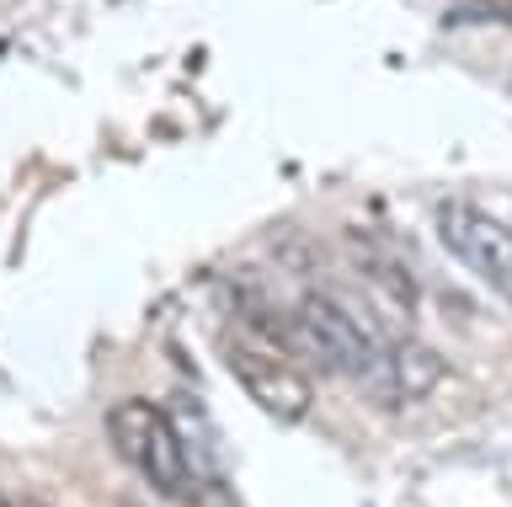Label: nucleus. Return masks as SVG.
Here are the masks:
<instances>
[{
	"instance_id": "1",
	"label": "nucleus",
	"mask_w": 512,
	"mask_h": 507,
	"mask_svg": "<svg viewBox=\"0 0 512 507\" xmlns=\"http://www.w3.org/2000/svg\"><path fill=\"white\" fill-rule=\"evenodd\" d=\"M107 438L118 459L128 470H139L160 497H176V502H192L198 497V481H192V459H187V443H182V427H176L171 411H160L155 401H118L107 411Z\"/></svg>"
},
{
	"instance_id": "6",
	"label": "nucleus",
	"mask_w": 512,
	"mask_h": 507,
	"mask_svg": "<svg viewBox=\"0 0 512 507\" xmlns=\"http://www.w3.org/2000/svg\"><path fill=\"white\" fill-rule=\"evenodd\" d=\"M352 251H358V273L374 283V294H384V299H395L400 310H416V278L406 273V267H400L390 251H379L374 241H358V235H352Z\"/></svg>"
},
{
	"instance_id": "3",
	"label": "nucleus",
	"mask_w": 512,
	"mask_h": 507,
	"mask_svg": "<svg viewBox=\"0 0 512 507\" xmlns=\"http://www.w3.org/2000/svg\"><path fill=\"white\" fill-rule=\"evenodd\" d=\"M438 235L475 278H486L491 289L512 305V230L502 225V219L475 209V203H443Z\"/></svg>"
},
{
	"instance_id": "7",
	"label": "nucleus",
	"mask_w": 512,
	"mask_h": 507,
	"mask_svg": "<svg viewBox=\"0 0 512 507\" xmlns=\"http://www.w3.org/2000/svg\"><path fill=\"white\" fill-rule=\"evenodd\" d=\"M464 22H502L512 27V0H470V6H454L448 11V27H464Z\"/></svg>"
},
{
	"instance_id": "5",
	"label": "nucleus",
	"mask_w": 512,
	"mask_h": 507,
	"mask_svg": "<svg viewBox=\"0 0 512 507\" xmlns=\"http://www.w3.org/2000/svg\"><path fill=\"white\" fill-rule=\"evenodd\" d=\"M448 379V363L438 347L416 342V337H395L379 342V353L368 358V369L358 374V385L368 390V401L379 406H400V401H422Z\"/></svg>"
},
{
	"instance_id": "2",
	"label": "nucleus",
	"mask_w": 512,
	"mask_h": 507,
	"mask_svg": "<svg viewBox=\"0 0 512 507\" xmlns=\"http://www.w3.org/2000/svg\"><path fill=\"white\" fill-rule=\"evenodd\" d=\"M288 337L326 374H347V379H358L368 369V358L379 353V337L331 294H304L294 321H288Z\"/></svg>"
},
{
	"instance_id": "9",
	"label": "nucleus",
	"mask_w": 512,
	"mask_h": 507,
	"mask_svg": "<svg viewBox=\"0 0 512 507\" xmlns=\"http://www.w3.org/2000/svg\"><path fill=\"white\" fill-rule=\"evenodd\" d=\"M128 507H134V502H128Z\"/></svg>"
},
{
	"instance_id": "4",
	"label": "nucleus",
	"mask_w": 512,
	"mask_h": 507,
	"mask_svg": "<svg viewBox=\"0 0 512 507\" xmlns=\"http://www.w3.org/2000/svg\"><path fill=\"white\" fill-rule=\"evenodd\" d=\"M224 363H230L235 385L246 390L272 422H304V417H310L315 385L288 358L267 353L262 342H235V347H224Z\"/></svg>"
},
{
	"instance_id": "8",
	"label": "nucleus",
	"mask_w": 512,
	"mask_h": 507,
	"mask_svg": "<svg viewBox=\"0 0 512 507\" xmlns=\"http://www.w3.org/2000/svg\"><path fill=\"white\" fill-rule=\"evenodd\" d=\"M11 507H32V502H11Z\"/></svg>"
}]
</instances>
